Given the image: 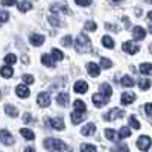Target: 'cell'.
Segmentation results:
<instances>
[{
    "label": "cell",
    "mask_w": 152,
    "mask_h": 152,
    "mask_svg": "<svg viewBox=\"0 0 152 152\" xmlns=\"http://www.w3.org/2000/svg\"><path fill=\"white\" fill-rule=\"evenodd\" d=\"M44 148L49 149V151H66V149H69V146L64 142L58 140V138H46Z\"/></svg>",
    "instance_id": "1"
},
{
    "label": "cell",
    "mask_w": 152,
    "mask_h": 152,
    "mask_svg": "<svg viewBox=\"0 0 152 152\" xmlns=\"http://www.w3.org/2000/svg\"><path fill=\"white\" fill-rule=\"evenodd\" d=\"M76 50H78L79 53H85V52H88L90 50V40H88V37L85 35V34H81L78 38H76Z\"/></svg>",
    "instance_id": "2"
},
{
    "label": "cell",
    "mask_w": 152,
    "mask_h": 152,
    "mask_svg": "<svg viewBox=\"0 0 152 152\" xmlns=\"http://www.w3.org/2000/svg\"><path fill=\"white\" fill-rule=\"evenodd\" d=\"M47 123H49V126H52V128L56 129V131H62L66 128V123L61 117H52V119H49Z\"/></svg>",
    "instance_id": "3"
},
{
    "label": "cell",
    "mask_w": 152,
    "mask_h": 152,
    "mask_svg": "<svg viewBox=\"0 0 152 152\" xmlns=\"http://www.w3.org/2000/svg\"><path fill=\"white\" fill-rule=\"evenodd\" d=\"M0 142H2L3 145L9 146L14 143V137H12V134L8 131V129H2L0 131Z\"/></svg>",
    "instance_id": "4"
},
{
    "label": "cell",
    "mask_w": 152,
    "mask_h": 152,
    "mask_svg": "<svg viewBox=\"0 0 152 152\" xmlns=\"http://www.w3.org/2000/svg\"><path fill=\"white\" fill-rule=\"evenodd\" d=\"M137 143V148L140 149V151H148L149 148H151V138L149 137H146V135H142L140 138H138V140L135 142Z\"/></svg>",
    "instance_id": "5"
},
{
    "label": "cell",
    "mask_w": 152,
    "mask_h": 152,
    "mask_svg": "<svg viewBox=\"0 0 152 152\" xmlns=\"http://www.w3.org/2000/svg\"><path fill=\"white\" fill-rule=\"evenodd\" d=\"M108 100H110V99H108L105 94H102V93L93 94V104H94L96 107H104V105H107Z\"/></svg>",
    "instance_id": "6"
},
{
    "label": "cell",
    "mask_w": 152,
    "mask_h": 152,
    "mask_svg": "<svg viewBox=\"0 0 152 152\" xmlns=\"http://www.w3.org/2000/svg\"><path fill=\"white\" fill-rule=\"evenodd\" d=\"M123 50H125V52L126 53H129V55H134V53H137L138 52V49H140V47H138L134 41H125L123 43V47H122Z\"/></svg>",
    "instance_id": "7"
},
{
    "label": "cell",
    "mask_w": 152,
    "mask_h": 152,
    "mask_svg": "<svg viewBox=\"0 0 152 152\" xmlns=\"http://www.w3.org/2000/svg\"><path fill=\"white\" fill-rule=\"evenodd\" d=\"M37 102H38V105L43 107V108L49 107L50 105V94L49 93H40L37 96Z\"/></svg>",
    "instance_id": "8"
},
{
    "label": "cell",
    "mask_w": 152,
    "mask_h": 152,
    "mask_svg": "<svg viewBox=\"0 0 152 152\" xmlns=\"http://www.w3.org/2000/svg\"><path fill=\"white\" fill-rule=\"evenodd\" d=\"M123 116H125V113H123L122 110L114 108V110H111L110 113L105 114L104 119H105V120H113V119H120V117H123Z\"/></svg>",
    "instance_id": "9"
},
{
    "label": "cell",
    "mask_w": 152,
    "mask_h": 152,
    "mask_svg": "<svg viewBox=\"0 0 152 152\" xmlns=\"http://www.w3.org/2000/svg\"><path fill=\"white\" fill-rule=\"evenodd\" d=\"M132 37H134V40L142 41V40H145L146 32H145V29H143L142 26H135V28L132 29Z\"/></svg>",
    "instance_id": "10"
},
{
    "label": "cell",
    "mask_w": 152,
    "mask_h": 152,
    "mask_svg": "<svg viewBox=\"0 0 152 152\" xmlns=\"http://www.w3.org/2000/svg\"><path fill=\"white\" fill-rule=\"evenodd\" d=\"M73 90H75V93H79V94H84L87 90H88V84L85 82V81H78L75 84V87H73Z\"/></svg>",
    "instance_id": "11"
},
{
    "label": "cell",
    "mask_w": 152,
    "mask_h": 152,
    "mask_svg": "<svg viewBox=\"0 0 152 152\" xmlns=\"http://www.w3.org/2000/svg\"><path fill=\"white\" fill-rule=\"evenodd\" d=\"M29 41H31L32 46H41V44L44 43V37L40 35V34H32V35L29 37Z\"/></svg>",
    "instance_id": "12"
},
{
    "label": "cell",
    "mask_w": 152,
    "mask_h": 152,
    "mask_svg": "<svg viewBox=\"0 0 152 152\" xmlns=\"http://www.w3.org/2000/svg\"><path fill=\"white\" fill-rule=\"evenodd\" d=\"M15 93H17V96L18 97H29V94H31V91H29V88L26 87V85H17V88H15Z\"/></svg>",
    "instance_id": "13"
},
{
    "label": "cell",
    "mask_w": 152,
    "mask_h": 152,
    "mask_svg": "<svg viewBox=\"0 0 152 152\" xmlns=\"http://www.w3.org/2000/svg\"><path fill=\"white\" fill-rule=\"evenodd\" d=\"M87 70H88V75H91L93 78H96V76L100 75V66L94 64V62H90V64L87 66Z\"/></svg>",
    "instance_id": "14"
},
{
    "label": "cell",
    "mask_w": 152,
    "mask_h": 152,
    "mask_svg": "<svg viewBox=\"0 0 152 152\" xmlns=\"http://www.w3.org/2000/svg\"><path fill=\"white\" fill-rule=\"evenodd\" d=\"M41 62H43L46 67H50V69H53V67H55V58H53V56H50V55H47V53L41 55Z\"/></svg>",
    "instance_id": "15"
},
{
    "label": "cell",
    "mask_w": 152,
    "mask_h": 152,
    "mask_svg": "<svg viewBox=\"0 0 152 152\" xmlns=\"http://www.w3.org/2000/svg\"><path fill=\"white\" fill-rule=\"evenodd\" d=\"M84 119H85V113L76 111V110H75V113H72V122H73L75 125H79Z\"/></svg>",
    "instance_id": "16"
},
{
    "label": "cell",
    "mask_w": 152,
    "mask_h": 152,
    "mask_svg": "<svg viewBox=\"0 0 152 152\" xmlns=\"http://www.w3.org/2000/svg\"><path fill=\"white\" fill-rule=\"evenodd\" d=\"M50 11H52V12H62V14H70V11H69L67 5H61V3H55V5H52Z\"/></svg>",
    "instance_id": "17"
},
{
    "label": "cell",
    "mask_w": 152,
    "mask_h": 152,
    "mask_svg": "<svg viewBox=\"0 0 152 152\" xmlns=\"http://www.w3.org/2000/svg\"><path fill=\"white\" fill-rule=\"evenodd\" d=\"M120 100H122V104H123V105H129V104H132L134 100H135V94L131 93V91H129V93H123Z\"/></svg>",
    "instance_id": "18"
},
{
    "label": "cell",
    "mask_w": 152,
    "mask_h": 152,
    "mask_svg": "<svg viewBox=\"0 0 152 152\" xmlns=\"http://www.w3.org/2000/svg\"><path fill=\"white\" fill-rule=\"evenodd\" d=\"M56 102H58V105H61V107H66L67 104H69V93H59L58 94V97H56Z\"/></svg>",
    "instance_id": "19"
},
{
    "label": "cell",
    "mask_w": 152,
    "mask_h": 152,
    "mask_svg": "<svg viewBox=\"0 0 152 152\" xmlns=\"http://www.w3.org/2000/svg\"><path fill=\"white\" fill-rule=\"evenodd\" d=\"M94 131H96L94 123H88V125H85L84 128H82L81 134H82V135H93V134H94Z\"/></svg>",
    "instance_id": "20"
},
{
    "label": "cell",
    "mask_w": 152,
    "mask_h": 152,
    "mask_svg": "<svg viewBox=\"0 0 152 152\" xmlns=\"http://www.w3.org/2000/svg\"><path fill=\"white\" fill-rule=\"evenodd\" d=\"M5 113L9 117H17L18 116V110L15 107H12V105H5Z\"/></svg>",
    "instance_id": "21"
},
{
    "label": "cell",
    "mask_w": 152,
    "mask_h": 152,
    "mask_svg": "<svg viewBox=\"0 0 152 152\" xmlns=\"http://www.w3.org/2000/svg\"><path fill=\"white\" fill-rule=\"evenodd\" d=\"M140 72L143 75L152 76V64H149V62H143V64H140Z\"/></svg>",
    "instance_id": "22"
},
{
    "label": "cell",
    "mask_w": 152,
    "mask_h": 152,
    "mask_svg": "<svg viewBox=\"0 0 152 152\" xmlns=\"http://www.w3.org/2000/svg\"><path fill=\"white\" fill-rule=\"evenodd\" d=\"M0 75H2L3 78H11V76L14 75V70H12L9 67V64H8V66H3L2 69H0Z\"/></svg>",
    "instance_id": "23"
},
{
    "label": "cell",
    "mask_w": 152,
    "mask_h": 152,
    "mask_svg": "<svg viewBox=\"0 0 152 152\" xmlns=\"http://www.w3.org/2000/svg\"><path fill=\"white\" fill-rule=\"evenodd\" d=\"M100 93H102V94H105L108 99L113 96V88L108 85V84H102V85H100Z\"/></svg>",
    "instance_id": "24"
},
{
    "label": "cell",
    "mask_w": 152,
    "mask_h": 152,
    "mask_svg": "<svg viewBox=\"0 0 152 152\" xmlns=\"http://www.w3.org/2000/svg\"><path fill=\"white\" fill-rule=\"evenodd\" d=\"M120 84H122L123 87H134V85H135V81L131 78V76H123L122 81H120Z\"/></svg>",
    "instance_id": "25"
},
{
    "label": "cell",
    "mask_w": 152,
    "mask_h": 152,
    "mask_svg": "<svg viewBox=\"0 0 152 152\" xmlns=\"http://www.w3.org/2000/svg\"><path fill=\"white\" fill-rule=\"evenodd\" d=\"M20 134L26 138V140H34L35 138V134L31 131V129H26V128H23V129H20Z\"/></svg>",
    "instance_id": "26"
},
{
    "label": "cell",
    "mask_w": 152,
    "mask_h": 152,
    "mask_svg": "<svg viewBox=\"0 0 152 152\" xmlns=\"http://www.w3.org/2000/svg\"><path fill=\"white\" fill-rule=\"evenodd\" d=\"M73 107H75V110H76V111H82V113H87V107H85V104L82 102V100H75Z\"/></svg>",
    "instance_id": "27"
},
{
    "label": "cell",
    "mask_w": 152,
    "mask_h": 152,
    "mask_svg": "<svg viewBox=\"0 0 152 152\" xmlns=\"http://www.w3.org/2000/svg\"><path fill=\"white\" fill-rule=\"evenodd\" d=\"M102 44H104L107 49H113V47H114V41H113V38H111V37H108V35H105V37L102 38Z\"/></svg>",
    "instance_id": "28"
},
{
    "label": "cell",
    "mask_w": 152,
    "mask_h": 152,
    "mask_svg": "<svg viewBox=\"0 0 152 152\" xmlns=\"http://www.w3.org/2000/svg\"><path fill=\"white\" fill-rule=\"evenodd\" d=\"M31 8H32V3H31V2H21V3L18 5L20 12H26V11H29Z\"/></svg>",
    "instance_id": "29"
},
{
    "label": "cell",
    "mask_w": 152,
    "mask_h": 152,
    "mask_svg": "<svg viewBox=\"0 0 152 152\" xmlns=\"http://www.w3.org/2000/svg\"><path fill=\"white\" fill-rule=\"evenodd\" d=\"M113 62L108 58H100V69H111Z\"/></svg>",
    "instance_id": "30"
},
{
    "label": "cell",
    "mask_w": 152,
    "mask_h": 152,
    "mask_svg": "<svg viewBox=\"0 0 152 152\" xmlns=\"http://www.w3.org/2000/svg\"><path fill=\"white\" fill-rule=\"evenodd\" d=\"M15 61H17V56L14 55V53H8L6 56H5V62L6 64H15Z\"/></svg>",
    "instance_id": "31"
},
{
    "label": "cell",
    "mask_w": 152,
    "mask_h": 152,
    "mask_svg": "<svg viewBox=\"0 0 152 152\" xmlns=\"http://www.w3.org/2000/svg\"><path fill=\"white\" fill-rule=\"evenodd\" d=\"M52 56L55 58V61H61L62 58H64L62 52H61V50H58V49H52Z\"/></svg>",
    "instance_id": "32"
},
{
    "label": "cell",
    "mask_w": 152,
    "mask_h": 152,
    "mask_svg": "<svg viewBox=\"0 0 152 152\" xmlns=\"http://www.w3.org/2000/svg\"><path fill=\"white\" fill-rule=\"evenodd\" d=\"M105 135H107V138L108 140H116V132H114V129H111V128H107L105 129Z\"/></svg>",
    "instance_id": "33"
},
{
    "label": "cell",
    "mask_w": 152,
    "mask_h": 152,
    "mask_svg": "<svg viewBox=\"0 0 152 152\" xmlns=\"http://www.w3.org/2000/svg\"><path fill=\"white\" fill-rule=\"evenodd\" d=\"M96 23L94 21H91V20H88V21H85V29L87 31H90V32H94L96 31Z\"/></svg>",
    "instance_id": "34"
},
{
    "label": "cell",
    "mask_w": 152,
    "mask_h": 152,
    "mask_svg": "<svg viewBox=\"0 0 152 152\" xmlns=\"http://www.w3.org/2000/svg\"><path fill=\"white\" fill-rule=\"evenodd\" d=\"M49 23L53 24V26H62V23L59 21V18H58L56 15H50V17H49Z\"/></svg>",
    "instance_id": "35"
},
{
    "label": "cell",
    "mask_w": 152,
    "mask_h": 152,
    "mask_svg": "<svg viewBox=\"0 0 152 152\" xmlns=\"http://www.w3.org/2000/svg\"><path fill=\"white\" fill-rule=\"evenodd\" d=\"M138 85H140L142 90H148V88L151 87V81L149 79H140L138 81Z\"/></svg>",
    "instance_id": "36"
},
{
    "label": "cell",
    "mask_w": 152,
    "mask_h": 152,
    "mask_svg": "<svg viewBox=\"0 0 152 152\" xmlns=\"http://www.w3.org/2000/svg\"><path fill=\"white\" fill-rule=\"evenodd\" d=\"M129 135H131V131L128 128H122L119 131V138H120V140H122V138H125V137H129Z\"/></svg>",
    "instance_id": "37"
},
{
    "label": "cell",
    "mask_w": 152,
    "mask_h": 152,
    "mask_svg": "<svg viewBox=\"0 0 152 152\" xmlns=\"http://www.w3.org/2000/svg\"><path fill=\"white\" fill-rule=\"evenodd\" d=\"M129 125L132 126L134 129H138V128H140V122H138L135 117H129Z\"/></svg>",
    "instance_id": "38"
},
{
    "label": "cell",
    "mask_w": 152,
    "mask_h": 152,
    "mask_svg": "<svg viewBox=\"0 0 152 152\" xmlns=\"http://www.w3.org/2000/svg\"><path fill=\"white\" fill-rule=\"evenodd\" d=\"M23 81H24V84H34V76L32 75H23Z\"/></svg>",
    "instance_id": "39"
},
{
    "label": "cell",
    "mask_w": 152,
    "mask_h": 152,
    "mask_svg": "<svg viewBox=\"0 0 152 152\" xmlns=\"http://www.w3.org/2000/svg\"><path fill=\"white\" fill-rule=\"evenodd\" d=\"M75 3L79 5V6H88L91 3V0H75Z\"/></svg>",
    "instance_id": "40"
},
{
    "label": "cell",
    "mask_w": 152,
    "mask_h": 152,
    "mask_svg": "<svg viewBox=\"0 0 152 152\" xmlns=\"http://www.w3.org/2000/svg\"><path fill=\"white\" fill-rule=\"evenodd\" d=\"M62 46H66V47L72 46V37L70 35H67L66 38H62Z\"/></svg>",
    "instance_id": "41"
},
{
    "label": "cell",
    "mask_w": 152,
    "mask_h": 152,
    "mask_svg": "<svg viewBox=\"0 0 152 152\" xmlns=\"http://www.w3.org/2000/svg\"><path fill=\"white\" fill-rule=\"evenodd\" d=\"M97 148L93 146V145H82L81 146V151H96Z\"/></svg>",
    "instance_id": "42"
},
{
    "label": "cell",
    "mask_w": 152,
    "mask_h": 152,
    "mask_svg": "<svg viewBox=\"0 0 152 152\" xmlns=\"http://www.w3.org/2000/svg\"><path fill=\"white\" fill-rule=\"evenodd\" d=\"M17 3V0H2V5L3 6H12V5H15Z\"/></svg>",
    "instance_id": "43"
},
{
    "label": "cell",
    "mask_w": 152,
    "mask_h": 152,
    "mask_svg": "<svg viewBox=\"0 0 152 152\" xmlns=\"http://www.w3.org/2000/svg\"><path fill=\"white\" fill-rule=\"evenodd\" d=\"M23 122H24V123H31V122H32V116L26 113V114L23 116Z\"/></svg>",
    "instance_id": "44"
},
{
    "label": "cell",
    "mask_w": 152,
    "mask_h": 152,
    "mask_svg": "<svg viewBox=\"0 0 152 152\" xmlns=\"http://www.w3.org/2000/svg\"><path fill=\"white\" fill-rule=\"evenodd\" d=\"M145 111H146V114H148L149 117H152V104H148L146 108H145Z\"/></svg>",
    "instance_id": "45"
},
{
    "label": "cell",
    "mask_w": 152,
    "mask_h": 152,
    "mask_svg": "<svg viewBox=\"0 0 152 152\" xmlns=\"http://www.w3.org/2000/svg\"><path fill=\"white\" fill-rule=\"evenodd\" d=\"M116 149H119V151H128V146H126V145H119Z\"/></svg>",
    "instance_id": "46"
},
{
    "label": "cell",
    "mask_w": 152,
    "mask_h": 152,
    "mask_svg": "<svg viewBox=\"0 0 152 152\" xmlns=\"http://www.w3.org/2000/svg\"><path fill=\"white\" fill-rule=\"evenodd\" d=\"M123 24H125V28H129V20L128 18H123Z\"/></svg>",
    "instance_id": "47"
},
{
    "label": "cell",
    "mask_w": 152,
    "mask_h": 152,
    "mask_svg": "<svg viewBox=\"0 0 152 152\" xmlns=\"http://www.w3.org/2000/svg\"><path fill=\"white\" fill-rule=\"evenodd\" d=\"M148 21H151V23H152V11L148 14Z\"/></svg>",
    "instance_id": "48"
},
{
    "label": "cell",
    "mask_w": 152,
    "mask_h": 152,
    "mask_svg": "<svg viewBox=\"0 0 152 152\" xmlns=\"http://www.w3.org/2000/svg\"><path fill=\"white\" fill-rule=\"evenodd\" d=\"M149 32L152 34V23H151V26H149Z\"/></svg>",
    "instance_id": "49"
},
{
    "label": "cell",
    "mask_w": 152,
    "mask_h": 152,
    "mask_svg": "<svg viewBox=\"0 0 152 152\" xmlns=\"http://www.w3.org/2000/svg\"><path fill=\"white\" fill-rule=\"evenodd\" d=\"M110 2H116L117 3V2H122V0H110Z\"/></svg>",
    "instance_id": "50"
},
{
    "label": "cell",
    "mask_w": 152,
    "mask_h": 152,
    "mask_svg": "<svg viewBox=\"0 0 152 152\" xmlns=\"http://www.w3.org/2000/svg\"><path fill=\"white\" fill-rule=\"evenodd\" d=\"M146 2H148V3H152V0H146Z\"/></svg>",
    "instance_id": "51"
},
{
    "label": "cell",
    "mask_w": 152,
    "mask_h": 152,
    "mask_svg": "<svg viewBox=\"0 0 152 152\" xmlns=\"http://www.w3.org/2000/svg\"><path fill=\"white\" fill-rule=\"evenodd\" d=\"M2 23H3V21H2V20H0V26H2Z\"/></svg>",
    "instance_id": "52"
},
{
    "label": "cell",
    "mask_w": 152,
    "mask_h": 152,
    "mask_svg": "<svg viewBox=\"0 0 152 152\" xmlns=\"http://www.w3.org/2000/svg\"><path fill=\"white\" fill-rule=\"evenodd\" d=\"M149 50H151V52H152V46H151V49H149Z\"/></svg>",
    "instance_id": "53"
},
{
    "label": "cell",
    "mask_w": 152,
    "mask_h": 152,
    "mask_svg": "<svg viewBox=\"0 0 152 152\" xmlns=\"http://www.w3.org/2000/svg\"><path fill=\"white\" fill-rule=\"evenodd\" d=\"M0 97H2V94H0Z\"/></svg>",
    "instance_id": "54"
}]
</instances>
